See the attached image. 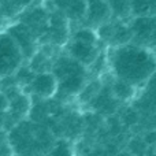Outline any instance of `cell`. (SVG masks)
<instances>
[{
    "mask_svg": "<svg viewBox=\"0 0 156 156\" xmlns=\"http://www.w3.org/2000/svg\"><path fill=\"white\" fill-rule=\"evenodd\" d=\"M107 63L114 77L134 85L136 88L145 85L156 71V54L154 49L126 43L123 45L110 47Z\"/></svg>",
    "mask_w": 156,
    "mask_h": 156,
    "instance_id": "obj_1",
    "label": "cell"
},
{
    "mask_svg": "<svg viewBox=\"0 0 156 156\" xmlns=\"http://www.w3.org/2000/svg\"><path fill=\"white\" fill-rule=\"evenodd\" d=\"M23 59V54L12 36L7 30L0 32V78L14 76Z\"/></svg>",
    "mask_w": 156,
    "mask_h": 156,
    "instance_id": "obj_2",
    "label": "cell"
},
{
    "mask_svg": "<svg viewBox=\"0 0 156 156\" xmlns=\"http://www.w3.org/2000/svg\"><path fill=\"white\" fill-rule=\"evenodd\" d=\"M132 43L149 49L156 48V15L133 16L129 21Z\"/></svg>",
    "mask_w": 156,
    "mask_h": 156,
    "instance_id": "obj_3",
    "label": "cell"
},
{
    "mask_svg": "<svg viewBox=\"0 0 156 156\" xmlns=\"http://www.w3.org/2000/svg\"><path fill=\"white\" fill-rule=\"evenodd\" d=\"M48 10H55L60 12L67 21L73 23H83L86 15V0H43Z\"/></svg>",
    "mask_w": 156,
    "mask_h": 156,
    "instance_id": "obj_4",
    "label": "cell"
},
{
    "mask_svg": "<svg viewBox=\"0 0 156 156\" xmlns=\"http://www.w3.org/2000/svg\"><path fill=\"white\" fill-rule=\"evenodd\" d=\"M7 32L12 36V38L19 45L25 59H30L36 51H37V37L33 32L22 22H15L7 27Z\"/></svg>",
    "mask_w": 156,
    "mask_h": 156,
    "instance_id": "obj_5",
    "label": "cell"
},
{
    "mask_svg": "<svg viewBox=\"0 0 156 156\" xmlns=\"http://www.w3.org/2000/svg\"><path fill=\"white\" fill-rule=\"evenodd\" d=\"M67 45V55L83 65L85 67H90L93 62L97 59L101 51L99 49V44H89L83 41L76 40V38H69L66 43Z\"/></svg>",
    "mask_w": 156,
    "mask_h": 156,
    "instance_id": "obj_6",
    "label": "cell"
},
{
    "mask_svg": "<svg viewBox=\"0 0 156 156\" xmlns=\"http://www.w3.org/2000/svg\"><path fill=\"white\" fill-rule=\"evenodd\" d=\"M26 86L30 93L38 96L40 99H51L58 92V78L52 71H41L36 73Z\"/></svg>",
    "mask_w": 156,
    "mask_h": 156,
    "instance_id": "obj_7",
    "label": "cell"
},
{
    "mask_svg": "<svg viewBox=\"0 0 156 156\" xmlns=\"http://www.w3.org/2000/svg\"><path fill=\"white\" fill-rule=\"evenodd\" d=\"M86 3H88V7H86V15L83 19L85 26L97 29L103 23L112 19L107 0H86Z\"/></svg>",
    "mask_w": 156,
    "mask_h": 156,
    "instance_id": "obj_8",
    "label": "cell"
},
{
    "mask_svg": "<svg viewBox=\"0 0 156 156\" xmlns=\"http://www.w3.org/2000/svg\"><path fill=\"white\" fill-rule=\"evenodd\" d=\"M32 108V100H30L29 94L23 93V92H19L18 94L10 99V107H8V112L12 116H22L27 115Z\"/></svg>",
    "mask_w": 156,
    "mask_h": 156,
    "instance_id": "obj_9",
    "label": "cell"
},
{
    "mask_svg": "<svg viewBox=\"0 0 156 156\" xmlns=\"http://www.w3.org/2000/svg\"><path fill=\"white\" fill-rule=\"evenodd\" d=\"M107 4L114 19L129 22L133 18L130 0H107Z\"/></svg>",
    "mask_w": 156,
    "mask_h": 156,
    "instance_id": "obj_10",
    "label": "cell"
},
{
    "mask_svg": "<svg viewBox=\"0 0 156 156\" xmlns=\"http://www.w3.org/2000/svg\"><path fill=\"white\" fill-rule=\"evenodd\" d=\"M111 92H112V96L115 97L116 100L126 101V100H130L132 97H134L136 92H137V88L123 80L114 78L112 83H111Z\"/></svg>",
    "mask_w": 156,
    "mask_h": 156,
    "instance_id": "obj_11",
    "label": "cell"
},
{
    "mask_svg": "<svg viewBox=\"0 0 156 156\" xmlns=\"http://www.w3.org/2000/svg\"><path fill=\"white\" fill-rule=\"evenodd\" d=\"M133 16H155L156 0H130Z\"/></svg>",
    "mask_w": 156,
    "mask_h": 156,
    "instance_id": "obj_12",
    "label": "cell"
},
{
    "mask_svg": "<svg viewBox=\"0 0 156 156\" xmlns=\"http://www.w3.org/2000/svg\"><path fill=\"white\" fill-rule=\"evenodd\" d=\"M48 156H74V151L69 141L59 140L55 143V145H52Z\"/></svg>",
    "mask_w": 156,
    "mask_h": 156,
    "instance_id": "obj_13",
    "label": "cell"
},
{
    "mask_svg": "<svg viewBox=\"0 0 156 156\" xmlns=\"http://www.w3.org/2000/svg\"><path fill=\"white\" fill-rule=\"evenodd\" d=\"M8 107H10V99L3 90H0V114L7 112Z\"/></svg>",
    "mask_w": 156,
    "mask_h": 156,
    "instance_id": "obj_14",
    "label": "cell"
},
{
    "mask_svg": "<svg viewBox=\"0 0 156 156\" xmlns=\"http://www.w3.org/2000/svg\"><path fill=\"white\" fill-rule=\"evenodd\" d=\"M147 83H149V85H151V86H154V88L156 89V71H155L154 74H152V77L149 78V81H148V82H147Z\"/></svg>",
    "mask_w": 156,
    "mask_h": 156,
    "instance_id": "obj_15",
    "label": "cell"
},
{
    "mask_svg": "<svg viewBox=\"0 0 156 156\" xmlns=\"http://www.w3.org/2000/svg\"><path fill=\"white\" fill-rule=\"evenodd\" d=\"M11 156H16V155H11Z\"/></svg>",
    "mask_w": 156,
    "mask_h": 156,
    "instance_id": "obj_16",
    "label": "cell"
}]
</instances>
